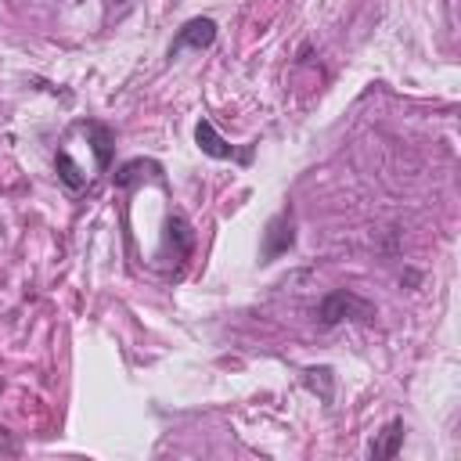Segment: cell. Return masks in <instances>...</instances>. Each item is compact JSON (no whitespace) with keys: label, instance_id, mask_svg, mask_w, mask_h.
<instances>
[{"label":"cell","instance_id":"cell-8","mask_svg":"<svg viewBox=\"0 0 461 461\" xmlns=\"http://www.w3.org/2000/svg\"><path fill=\"white\" fill-rule=\"evenodd\" d=\"M328 375H331L328 367H310V371H306V382H310V385H317V382H321V400H331V385H328Z\"/></svg>","mask_w":461,"mask_h":461},{"label":"cell","instance_id":"cell-3","mask_svg":"<svg viewBox=\"0 0 461 461\" xmlns=\"http://www.w3.org/2000/svg\"><path fill=\"white\" fill-rule=\"evenodd\" d=\"M292 241H295V230H292V220L281 212V216H274L270 223H267V230H263V259H277L281 252H288L292 249Z\"/></svg>","mask_w":461,"mask_h":461},{"label":"cell","instance_id":"cell-7","mask_svg":"<svg viewBox=\"0 0 461 461\" xmlns=\"http://www.w3.org/2000/svg\"><path fill=\"white\" fill-rule=\"evenodd\" d=\"M58 176H61L72 191H79V187L86 184V176L79 173V166L72 162V155H68V151H58Z\"/></svg>","mask_w":461,"mask_h":461},{"label":"cell","instance_id":"cell-4","mask_svg":"<svg viewBox=\"0 0 461 461\" xmlns=\"http://www.w3.org/2000/svg\"><path fill=\"white\" fill-rule=\"evenodd\" d=\"M194 140H198V148H202L209 158H234V144H227V140L216 133V126H212L209 119H198Z\"/></svg>","mask_w":461,"mask_h":461},{"label":"cell","instance_id":"cell-9","mask_svg":"<svg viewBox=\"0 0 461 461\" xmlns=\"http://www.w3.org/2000/svg\"><path fill=\"white\" fill-rule=\"evenodd\" d=\"M112 4H115V7H119V4H126V0H112Z\"/></svg>","mask_w":461,"mask_h":461},{"label":"cell","instance_id":"cell-6","mask_svg":"<svg viewBox=\"0 0 461 461\" xmlns=\"http://www.w3.org/2000/svg\"><path fill=\"white\" fill-rule=\"evenodd\" d=\"M86 133H90V144H94V155H97V166L108 169L112 162V130L101 126V122H86Z\"/></svg>","mask_w":461,"mask_h":461},{"label":"cell","instance_id":"cell-5","mask_svg":"<svg viewBox=\"0 0 461 461\" xmlns=\"http://www.w3.org/2000/svg\"><path fill=\"white\" fill-rule=\"evenodd\" d=\"M400 443H403V421L393 418V421L382 429V436L371 443V457H396V454H400Z\"/></svg>","mask_w":461,"mask_h":461},{"label":"cell","instance_id":"cell-2","mask_svg":"<svg viewBox=\"0 0 461 461\" xmlns=\"http://www.w3.org/2000/svg\"><path fill=\"white\" fill-rule=\"evenodd\" d=\"M212 40H216V22H212V18H191V22H184V29L176 32L169 54H176V50H184V47L202 50V47H212Z\"/></svg>","mask_w":461,"mask_h":461},{"label":"cell","instance_id":"cell-1","mask_svg":"<svg viewBox=\"0 0 461 461\" xmlns=\"http://www.w3.org/2000/svg\"><path fill=\"white\" fill-rule=\"evenodd\" d=\"M317 317H321V324H339V321H371L375 317V306L367 303V299H360L357 292H349V288H335V292H328L324 299H321V306H317Z\"/></svg>","mask_w":461,"mask_h":461}]
</instances>
